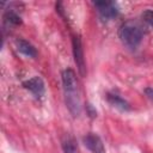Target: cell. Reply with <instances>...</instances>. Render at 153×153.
I'll return each mask as SVG.
<instances>
[{"label": "cell", "instance_id": "cell-1", "mask_svg": "<svg viewBox=\"0 0 153 153\" xmlns=\"http://www.w3.org/2000/svg\"><path fill=\"white\" fill-rule=\"evenodd\" d=\"M62 86L65 93V103L69 112L76 117L81 112V102L78 91V82L75 73L72 69H65L62 72Z\"/></svg>", "mask_w": 153, "mask_h": 153}, {"label": "cell", "instance_id": "cell-2", "mask_svg": "<svg viewBox=\"0 0 153 153\" xmlns=\"http://www.w3.org/2000/svg\"><path fill=\"white\" fill-rule=\"evenodd\" d=\"M118 36L121 42L129 49H136L143 37V32L141 26L133 22V20H128L126 23H123L118 30Z\"/></svg>", "mask_w": 153, "mask_h": 153}, {"label": "cell", "instance_id": "cell-3", "mask_svg": "<svg viewBox=\"0 0 153 153\" xmlns=\"http://www.w3.org/2000/svg\"><path fill=\"white\" fill-rule=\"evenodd\" d=\"M94 6L97 8L100 19L104 22H109L115 17H117L118 14V8L116 4L112 1H97L94 2Z\"/></svg>", "mask_w": 153, "mask_h": 153}, {"label": "cell", "instance_id": "cell-4", "mask_svg": "<svg viewBox=\"0 0 153 153\" xmlns=\"http://www.w3.org/2000/svg\"><path fill=\"white\" fill-rule=\"evenodd\" d=\"M72 47H73V55H74V61L76 63L78 71L81 75H85V59H84V51H82V45L81 41L78 36H73L72 39Z\"/></svg>", "mask_w": 153, "mask_h": 153}, {"label": "cell", "instance_id": "cell-5", "mask_svg": "<svg viewBox=\"0 0 153 153\" xmlns=\"http://www.w3.org/2000/svg\"><path fill=\"white\" fill-rule=\"evenodd\" d=\"M82 141H84V145L92 153H105L104 143L98 135H96L93 133H88L82 137Z\"/></svg>", "mask_w": 153, "mask_h": 153}, {"label": "cell", "instance_id": "cell-6", "mask_svg": "<svg viewBox=\"0 0 153 153\" xmlns=\"http://www.w3.org/2000/svg\"><path fill=\"white\" fill-rule=\"evenodd\" d=\"M23 86L29 90L36 98H41L44 94L45 87H44V82L39 76H33L26 81L23 82Z\"/></svg>", "mask_w": 153, "mask_h": 153}, {"label": "cell", "instance_id": "cell-7", "mask_svg": "<svg viewBox=\"0 0 153 153\" xmlns=\"http://www.w3.org/2000/svg\"><path fill=\"white\" fill-rule=\"evenodd\" d=\"M16 45H17L18 51H20L23 55L29 56V57H36L37 51H36L35 47L31 43H29L27 41H25V39H17L16 41Z\"/></svg>", "mask_w": 153, "mask_h": 153}, {"label": "cell", "instance_id": "cell-8", "mask_svg": "<svg viewBox=\"0 0 153 153\" xmlns=\"http://www.w3.org/2000/svg\"><path fill=\"white\" fill-rule=\"evenodd\" d=\"M20 17L11 8H8L7 11H5L4 13V25L10 27V26H17L20 24Z\"/></svg>", "mask_w": 153, "mask_h": 153}, {"label": "cell", "instance_id": "cell-9", "mask_svg": "<svg viewBox=\"0 0 153 153\" xmlns=\"http://www.w3.org/2000/svg\"><path fill=\"white\" fill-rule=\"evenodd\" d=\"M108 100L112 106H115V108H117L122 111H128L129 110V104L117 94H108Z\"/></svg>", "mask_w": 153, "mask_h": 153}, {"label": "cell", "instance_id": "cell-10", "mask_svg": "<svg viewBox=\"0 0 153 153\" xmlns=\"http://www.w3.org/2000/svg\"><path fill=\"white\" fill-rule=\"evenodd\" d=\"M62 148L65 153H79L78 147L75 145V141L69 135H66L62 139Z\"/></svg>", "mask_w": 153, "mask_h": 153}, {"label": "cell", "instance_id": "cell-11", "mask_svg": "<svg viewBox=\"0 0 153 153\" xmlns=\"http://www.w3.org/2000/svg\"><path fill=\"white\" fill-rule=\"evenodd\" d=\"M141 17H142L143 22H146L148 25L153 26V11H151V10H146V11L141 14Z\"/></svg>", "mask_w": 153, "mask_h": 153}, {"label": "cell", "instance_id": "cell-12", "mask_svg": "<svg viewBox=\"0 0 153 153\" xmlns=\"http://www.w3.org/2000/svg\"><path fill=\"white\" fill-rule=\"evenodd\" d=\"M145 92H146V94L148 96V98L153 100V88H149V87H148V88L145 90Z\"/></svg>", "mask_w": 153, "mask_h": 153}]
</instances>
